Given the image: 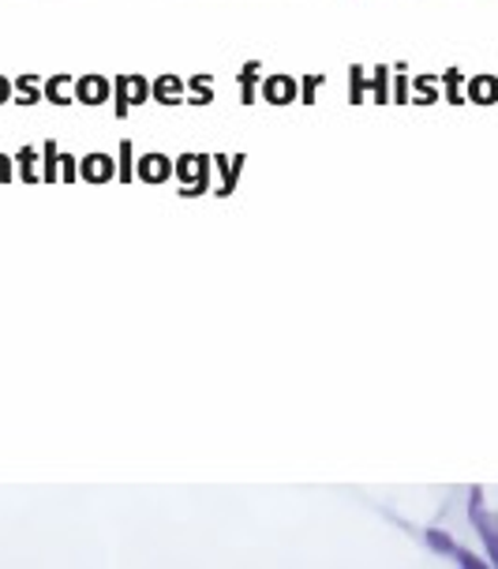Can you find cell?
<instances>
[{
    "mask_svg": "<svg viewBox=\"0 0 498 569\" xmlns=\"http://www.w3.org/2000/svg\"><path fill=\"white\" fill-rule=\"evenodd\" d=\"M83 98H87V101H98V98H101V83H90V87L83 90Z\"/></svg>",
    "mask_w": 498,
    "mask_h": 569,
    "instance_id": "obj_4",
    "label": "cell"
},
{
    "mask_svg": "<svg viewBox=\"0 0 498 569\" xmlns=\"http://www.w3.org/2000/svg\"><path fill=\"white\" fill-rule=\"evenodd\" d=\"M454 558H457V566H469V569L484 566V558H476L472 551H465V547H454Z\"/></svg>",
    "mask_w": 498,
    "mask_h": 569,
    "instance_id": "obj_3",
    "label": "cell"
},
{
    "mask_svg": "<svg viewBox=\"0 0 498 569\" xmlns=\"http://www.w3.org/2000/svg\"><path fill=\"white\" fill-rule=\"evenodd\" d=\"M469 517H472L476 532H480V540L487 543V558H491V562L498 566V517H487L480 491H472V502H469Z\"/></svg>",
    "mask_w": 498,
    "mask_h": 569,
    "instance_id": "obj_1",
    "label": "cell"
},
{
    "mask_svg": "<svg viewBox=\"0 0 498 569\" xmlns=\"http://www.w3.org/2000/svg\"><path fill=\"white\" fill-rule=\"evenodd\" d=\"M427 543H431L435 547V551H442V555H454V540H450V536H446V532H439V528H431V532H427Z\"/></svg>",
    "mask_w": 498,
    "mask_h": 569,
    "instance_id": "obj_2",
    "label": "cell"
},
{
    "mask_svg": "<svg viewBox=\"0 0 498 569\" xmlns=\"http://www.w3.org/2000/svg\"><path fill=\"white\" fill-rule=\"evenodd\" d=\"M4 98H8V83L0 79V101H4Z\"/></svg>",
    "mask_w": 498,
    "mask_h": 569,
    "instance_id": "obj_5",
    "label": "cell"
}]
</instances>
